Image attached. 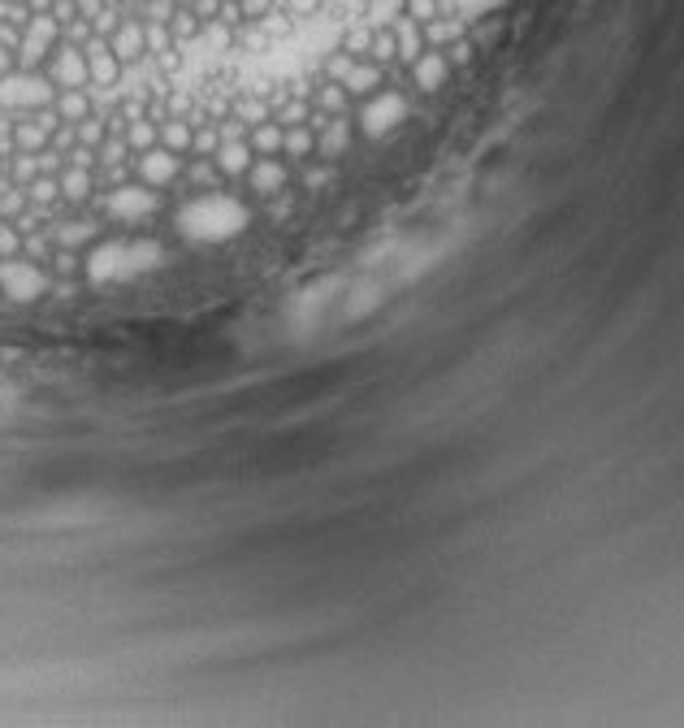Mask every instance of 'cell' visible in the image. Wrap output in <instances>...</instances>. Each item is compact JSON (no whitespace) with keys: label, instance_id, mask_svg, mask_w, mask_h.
Instances as JSON below:
<instances>
[{"label":"cell","instance_id":"cell-1","mask_svg":"<svg viewBox=\"0 0 684 728\" xmlns=\"http://www.w3.org/2000/svg\"><path fill=\"white\" fill-rule=\"evenodd\" d=\"M165 260V247L156 239H96L83 252V278L87 282H117L139 269H152Z\"/></svg>","mask_w":684,"mask_h":728},{"label":"cell","instance_id":"cell-2","mask_svg":"<svg viewBox=\"0 0 684 728\" xmlns=\"http://www.w3.org/2000/svg\"><path fill=\"white\" fill-rule=\"evenodd\" d=\"M91 204L100 208L109 221H122V226H139L152 213H161V191L148 187V182H117L109 195H91Z\"/></svg>","mask_w":684,"mask_h":728},{"label":"cell","instance_id":"cell-3","mask_svg":"<svg viewBox=\"0 0 684 728\" xmlns=\"http://www.w3.org/2000/svg\"><path fill=\"white\" fill-rule=\"evenodd\" d=\"M52 100H57V87H52L48 74L39 70L0 74V109L5 113H35V109H48Z\"/></svg>","mask_w":684,"mask_h":728},{"label":"cell","instance_id":"cell-4","mask_svg":"<svg viewBox=\"0 0 684 728\" xmlns=\"http://www.w3.org/2000/svg\"><path fill=\"white\" fill-rule=\"evenodd\" d=\"M0 291L13 304H35L39 295L52 291V273L48 265H39L31 256H0Z\"/></svg>","mask_w":684,"mask_h":728},{"label":"cell","instance_id":"cell-5","mask_svg":"<svg viewBox=\"0 0 684 728\" xmlns=\"http://www.w3.org/2000/svg\"><path fill=\"white\" fill-rule=\"evenodd\" d=\"M399 122H407V96H403V91H390V87L373 91V96H364L360 109H355V130H360V135H368V139L390 135V130L399 126Z\"/></svg>","mask_w":684,"mask_h":728},{"label":"cell","instance_id":"cell-6","mask_svg":"<svg viewBox=\"0 0 684 728\" xmlns=\"http://www.w3.org/2000/svg\"><path fill=\"white\" fill-rule=\"evenodd\" d=\"M182 152H169V148H148V152H135V174H139V182H148V187H156V191H165V187H174V182L182 178Z\"/></svg>","mask_w":684,"mask_h":728},{"label":"cell","instance_id":"cell-7","mask_svg":"<svg viewBox=\"0 0 684 728\" xmlns=\"http://www.w3.org/2000/svg\"><path fill=\"white\" fill-rule=\"evenodd\" d=\"M44 74L52 78V87L65 91V87H87V52L78 44H57L52 57L44 61Z\"/></svg>","mask_w":684,"mask_h":728},{"label":"cell","instance_id":"cell-8","mask_svg":"<svg viewBox=\"0 0 684 728\" xmlns=\"http://www.w3.org/2000/svg\"><path fill=\"white\" fill-rule=\"evenodd\" d=\"M83 52H87V87H100V91H117V83H122V70H126V65L113 57L109 39L91 35L87 44H83Z\"/></svg>","mask_w":684,"mask_h":728},{"label":"cell","instance_id":"cell-9","mask_svg":"<svg viewBox=\"0 0 684 728\" xmlns=\"http://www.w3.org/2000/svg\"><path fill=\"white\" fill-rule=\"evenodd\" d=\"M243 182H247V187H252L256 195L273 200V195H282L286 187H291V165H286L282 156H252V165H247Z\"/></svg>","mask_w":684,"mask_h":728},{"label":"cell","instance_id":"cell-10","mask_svg":"<svg viewBox=\"0 0 684 728\" xmlns=\"http://www.w3.org/2000/svg\"><path fill=\"white\" fill-rule=\"evenodd\" d=\"M351 143H355L351 113H334V117H325V122L317 126V156H321V161H338V156H347Z\"/></svg>","mask_w":684,"mask_h":728},{"label":"cell","instance_id":"cell-11","mask_svg":"<svg viewBox=\"0 0 684 728\" xmlns=\"http://www.w3.org/2000/svg\"><path fill=\"white\" fill-rule=\"evenodd\" d=\"M109 48H113V57L122 65L143 61V57H148V35H143V22L139 18H122V22H117V31L109 35Z\"/></svg>","mask_w":684,"mask_h":728},{"label":"cell","instance_id":"cell-12","mask_svg":"<svg viewBox=\"0 0 684 728\" xmlns=\"http://www.w3.org/2000/svg\"><path fill=\"white\" fill-rule=\"evenodd\" d=\"M407 70H412V83L420 91H438L446 83V74H451V61H446L442 48H425L412 65H407Z\"/></svg>","mask_w":684,"mask_h":728},{"label":"cell","instance_id":"cell-13","mask_svg":"<svg viewBox=\"0 0 684 728\" xmlns=\"http://www.w3.org/2000/svg\"><path fill=\"white\" fill-rule=\"evenodd\" d=\"M381 83H386V65H377V61H368V57L355 61L351 70H347V78H342V87H347L351 100L373 96V91H381Z\"/></svg>","mask_w":684,"mask_h":728},{"label":"cell","instance_id":"cell-14","mask_svg":"<svg viewBox=\"0 0 684 728\" xmlns=\"http://www.w3.org/2000/svg\"><path fill=\"white\" fill-rule=\"evenodd\" d=\"M252 156H256V152H252V143H247V139H226V143H221V148L213 152V165L221 169V178H234V182H239V178L247 174V165H252Z\"/></svg>","mask_w":684,"mask_h":728},{"label":"cell","instance_id":"cell-15","mask_svg":"<svg viewBox=\"0 0 684 728\" xmlns=\"http://www.w3.org/2000/svg\"><path fill=\"white\" fill-rule=\"evenodd\" d=\"M48 234H52V247H74V252H87V247L100 239V226H96V221H57Z\"/></svg>","mask_w":684,"mask_h":728},{"label":"cell","instance_id":"cell-16","mask_svg":"<svg viewBox=\"0 0 684 728\" xmlns=\"http://www.w3.org/2000/svg\"><path fill=\"white\" fill-rule=\"evenodd\" d=\"M308 96H312V109L325 113V117H334V113H351V104H355V100L347 96V87L334 83V78H321V83L312 87Z\"/></svg>","mask_w":684,"mask_h":728},{"label":"cell","instance_id":"cell-17","mask_svg":"<svg viewBox=\"0 0 684 728\" xmlns=\"http://www.w3.org/2000/svg\"><path fill=\"white\" fill-rule=\"evenodd\" d=\"M57 187H61V200H70V204H87L91 200V169H83V165H61V174H57Z\"/></svg>","mask_w":684,"mask_h":728},{"label":"cell","instance_id":"cell-18","mask_svg":"<svg viewBox=\"0 0 684 728\" xmlns=\"http://www.w3.org/2000/svg\"><path fill=\"white\" fill-rule=\"evenodd\" d=\"M282 152L291 156V161H312L317 156V130L308 122H295V126H282Z\"/></svg>","mask_w":684,"mask_h":728},{"label":"cell","instance_id":"cell-19","mask_svg":"<svg viewBox=\"0 0 684 728\" xmlns=\"http://www.w3.org/2000/svg\"><path fill=\"white\" fill-rule=\"evenodd\" d=\"M52 113L61 117V122H83V117H91V96H87V87H65V91H57V100H52Z\"/></svg>","mask_w":684,"mask_h":728},{"label":"cell","instance_id":"cell-20","mask_svg":"<svg viewBox=\"0 0 684 728\" xmlns=\"http://www.w3.org/2000/svg\"><path fill=\"white\" fill-rule=\"evenodd\" d=\"M282 122H273V117H265V122L247 126V143H252L256 156H282Z\"/></svg>","mask_w":684,"mask_h":728},{"label":"cell","instance_id":"cell-21","mask_svg":"<svg viewBox=\"0 0 684 728\" xmlns=\"http://www.w3.org/2000/svg\"><path fill=\"white\" fill-rule=\"evenodd\" d=\"M182 182H187L191 191H217L221 169L213 165V156H191V161L182 165Z\"/></svg>","mask_w":684,"mask_h":728},{"label":"cell","instance_id":"cell-22","mask_svg":"<svg viewBox=\"0 0 684 728\" xmlns=\"http://www.w3.org/2000/svg\"><path fill=\"white\" fill-rule=\"evenodd\" d=\"M122 139H126L130 152H148V148H156V143H161V122H152V117L143 113V117H135V122H126Z\"/></svg>","mask_w":684,"mask_h":728},{"label":"cell","instance_id":"cell-23","mask_svg":"<svg viewBox=\"0 0 684 728\" xmlns=\"http://www.w3.org/2000/svg\"><path fill=\"white\" fill-rule=\"evenodd\" d=\"M191 135H195V122H187V117H165L161 122V148L169 152L191 156Z\"/></svg>","mask_w":684,"mask_h":728},{"label":"cell","instance_id":"cell-24","mask_svg":"<svg viewBox=\"0 0 684 728\" xmlns=\"http://www.w3.org/2000/svg\"><path fill=\"white\" fill-rule=\"evenodd\" d=\"M368 61H377V65H394L399 61V44H394V31L390 26H373V39H368V52H364Z\"/></svg>","mask_w":684,"mask_h":728},{"label":"cell","instance_id":"cell-25","mask_svg":"<svg viewBox=\"0 0 684 728\" xmlns=\"http://www.w3.org/2000/svg\"><path fill=\"white\" fill-rule=\"evenodd\" d=\"M48 273L52 278H78V273H83V252H74V247H52Z\"/></svg>","mask_w":684,"mask_h":728},{"label":"cell","instance_id":"cell-26","mask_svg":"<svg viewBox=\"0 0 684 728\" xmlns=\"http://www.w3.org/2000/svg\"><path fill=\"white\" fill-rule=\"evenodd\" d=\"M26 200L35 208H48L61 200V187H57V174H39L35 182H26Z\"/></svg>","mask_w":684,"mask_h":728},{"label":"cell","instance_id":"cell-27","mask_svg":"<svg viewBox=\"0 0 684 728\" xmlns=\"http://www.w3.org/2000/svg\"><path fill=\"white\" fill-rule=\"evenodd\" d=\"M200 31H204V22L195 18L187 5H178V13L169 18V35H174V44H191V39L200 35Z\"/></svg>","mask_w":684,"mask_h":728},{"label":"cell","instance_id":"cell-28","mask_svg":"<svg viewBox=\"0 0 684 728\" xmlns=\"http://www.w3.org/2000/svg\"><path fill=\"white\" fill-rule=\"evenodd\" d=\"M74 139L83 143V148H100L104 139H109V122H104V117H83V122H74Z\"/></svg>","mask_w":684,"mask_h":728},{"label":"cell","instance_id":"cell-29","mask_svg":"<svg viewBox=\"0 0 684 728\" xmlns=\"http://www.w3.org/2000/svg\"><path fill=\"white\" fill-rule=\"evenodd\" d=\"M26 208H31V200H26V187H13V182H9V187L0 191V217H5V221H18Z\"/></svg>","mask_w":684,"mask_h":728},{"label":"cell","instance_id":"cell-30","mask_svg":"<svg viewBox=\"0 0 684 728\" xmlns=\"http://www.w3.org/2000/svg\"><path fill=\"white\" fill-rule=\"evenodd\" d=\"M368 39H373V26H364V22H351L347 31H342V52H351V57H364L368 52Z\"/></svg>","mask_w":684,"mask_h":728},{"label":"cell","instance_id":"cell-31","mask_svg":"<svg viewBox=\"0 0 684 728\" xmlns=\"http://www.w3.org/2000/svg\"><path fill=\"white\" fill-rule=\"evenodd\" d=\"M221 148V135H217V122H200L191 135V156H213Z\"/></svg>","mask_w":684,"mask_h":728},{"label":"cell","instance_id":"cell-32","mask_svg":"<svg viewBox=\"0 0 684 728\" xmlns=\"http://www.w3.org/2000/svg\"><path fill=\"white\" fill-rule=\"evenodd\" d=\"M22 256L48 260V256H52V234H44V230H26V234H22Z\"/></svg>","mask_w":684,"mask_h":728},{"label":"cell","instance_id":"cell-33","mask_svg":"<svg viewBox=\"0 0 684 728\" xmlns=\"http://www.w3.org/2000/svg\"><path fill=\"white\" fill-rule=\"evenodd\" d=\"M22 252V230L18 221H5L0 217V256H18Z\"/></svg>","mask_w":684,"mask_h":728},{"label":"cell","instance_id":"cell-34","mask_svg":"<svg viewBox=\"0 0 684 728\" xmlns=\"http://www.w3.org/2000/svg\"><path fill=\"white\" fill-rule=\"evenodd\" d=\"M325 0H278V9L286 18H312V13H321Z\"/></svg>","mask_w":684,"mask_h":728},{"label":"cell","instance_id":"cell-35","mask_svg":"<svg viewBox=\"0 0 684 728\" xmlns=\"http://www.w3.org/2000/svg\"><path fill=\"white\" fill-rule=\"evenodd\" d=\"M239 9H243V22H260V18H269L273 9H278V0H239Z\"/></svg>","mask_w":684,"mask_h":728},{"label":"cell","instance_id":"cell-36","mask_svg":"<svg viewBox=\"0 0 684 728\" xmlns=\"http://www.w3.org/2000/svg\"><path fill=\"white\" fill-rule=\"evenodd\" d=\"M13 152H18V143H13V113L0 109V161L13 156Z\"/></svg>","mask_w":684,"mask_h":728},{"label":"cell","instance_id":"cell-37","mask_svg":"<svg viewBox=\"0 0 684 728\" xmlns=\"http://www.w3.org/2000/svg\"><path fill=\"white\" fill-rule=\"evenodd\" d=\"M304 182H308L312 191H317V187H330L334 174H330V169H321V165H308V169H304Z\"/></svg>","mask_w":684,"mask_h":728},{"label":"cell","instance_id":"cell-38","mask_svg":"<svg viewBox=\"0 0 684 728\" xmlns=\"http://www.w3.org/2000/svg\"><path fill=\"white\" fill-rule=\"evenodd\" d=\"M0 299H5V291H0Z\"/></svg>","mask_w":684,"mask_h":728}]
</instances>
